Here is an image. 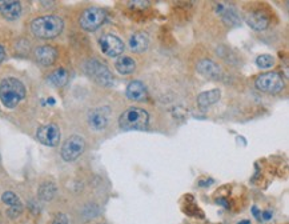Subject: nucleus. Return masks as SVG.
<instances>
[{"instance_id": "obj_11", "label": "nucleus", "mask_w": 289, "mask_h": 224, "mask_svg": "<svg viewBox=\"0 0 289 224\" xmlns=\"http://www.w3.org/2000/svg\"><path fill=\"white\" fill-rule=\"evenodd\" d=\"M0 13L7 20H16L21 15V4L19 1L3 0L0 1Z\"/></svg>"}, {"instance_id": "obj_20", "label": "nucleus", "mask_w": 289, "mask_h": 224, "mask_svg": "<svg viewBox=\"0 0 289 224\" xmlns=\"http://www.w3.org/2000/svg\"><path fill=\"white\" fill-rule=\"evenodd\" d=\"M217 12L221 13V16H223L224 21L225 23H228V24L231 25H236L239 24V17H237V13L235 12V9L233 8H225L223 4H219V7H217Z\"/></svg>"}, {"instance_id": "obj_30", "label": "nucleus", "mask_w": 289, "mask_h": 224, "mask_svg": "<svg viewBox=\"0 0 289 224\" xmlns=\"http://www.w3.org/2000/svg\"><path fill=\"white\" fill-rule=\"evenodd\" d=\"M217 203H219V204H223L224 207H227V208L229 207V206H228L227 202H225V200H224V199H217Z\"/></svg>"}, {"instance_id": "obj_13", "label": "nucleus", "mask_w": 289, "mask_h": 224, "mask_svg": "<svg viewBox=\"0 0 289 224\" xmlns=\"http://www.w3.org/2000/svg\"><path fill=\"white\" fill-rule=\"evenodd\" d=\"M35 58L41 66H51L58 58V51L51 46H40L35 51Z\"/></svg>"}, {"instance_id": "obj_21", "label": "nucleus", "mask_w": 289, "mask_h": 224, "mask_svg": "<svg viewBox=\"0 0 289 224\" xmlns=\"http://www.w3.org/2000/svg\"><path fill=\"white\" fill-rule=\"evenodd\" d=\"M55 195H56V186H55L54 183H43L40 188H39V196H40V199L46 200V202H50V200L54 199Z\"/></svg>"}, {"instance_id": "obj_25", "label": "nucleus", "mask_w": 289, "mask_h": 224, "mask_svg": "<svg viewBox=\"0 0 289 224\" xmlns=\"http://www.w3.org/2000/svg\"><path fill=\"white\" fill-rule=\"evenodd\" d=\"M52 224H68V218L64 214H59V215H56Z\"/></svg>"}, {"instance_id": "obj_14", "label": "nucleus", "mask_w": 289, "mask_h": 224, "mask_svg": "<svg viewBox=\"0 0 289 224\" xmlns=\"http://www.w3.org/2000/svg\"><path fill=\"white\" fill-rule=\"evenodd\" d=\"M247 23L255 31H263L268 27V19L259 11H253V12L247 15Z\"/></svg>"}, {"instance_id": "obj_16", "label": "nucleus", "mask_w": 289, "mask_h": 224, "mask_svg": "<svg viewBox=\"0 0 289 224\" xmlns=\"http://www.w3.org/2000/svg\"><path fill=\"white\" fill-rule=\"evenodd\" d=\"M221 98V91L219 88H215V90H211V91L201 92L200 95L197 96L198 106L202 108H206L212 106V104L217 103Z\"/></svg>"}, {"instance_id": "obj_31", "label": "nucleus", "mask_w": 289, "mask_h": 224, "mask_svg": "<svg viewBox=\"0 0 289 224\" xmlns=\"http://www.w3.org/2000/svg\"><path fill=\"white\" fill-rule=\"evenodd\" d=\"M239 224H251V222H249V220H243V222H240Z\"/></svg>"}, {"instance_id": "obj_7", "label": "nucleus", "mask_w": 289, "mask_h": 224, "mask_svg": "<svg viewBox=\"0 0 289 224\" xmlns=\"http://www.w3.org/2000/svg\"><path fill=\"white\" fill-rule=\"evenodd\" d=\"M84 147H86V143H84L83 137L78 136V135L68 137L62 147L63 160H66V162H74V160H76L83 154Z\"/></svg>"}, {"instance_id": "obj_18", "label": "nucleus", "mask_w": 289, "mask_h": 224, "mask_svg": "<svg viewBox=\"0 0 289 224\" xmlns=\"http://www.w3.org/2000/svg\"><path fill=\"white\" fill-rule=\"evenodd\" d=\"M116 70L119 71L120 74L129 75L132 74L133 71L136 70V63L132 58L129 56H121V58L116 62Z\"/></svg>"}, {"instance_id": "obj_4", "label": "nucleus", "mask_w": 289, "mask_h": 224, "mask_svg": "<svg viewBox=\"0 0 289 224\" xmlns=\"http://www.w3.org/2000/svg\"><path fill=\"white\" fill-rule=\"evenodd\" d=\"M84 68H86L88 76L95 80L96 83L101 84V86H111L113 83V75L111 74V71L99 60H95V59L88 60Z\"/></svg>"}, {"instance_id": "obj_2", "label": "nucleus", "mask_w": 289, "mask_h": 224, "mask_svg": "<svg viewBox=\"0 0 289 224\" xmlns=\"http://www.w3.org/2000/svg\"><path fill=\"white\" fill-rule=\"evenodd\" d=\"M25 96V87L19 79L7 78L0 83V100L7 108L16 107Z\"/></svg>"}, {"instance_id": "obj_5", "label": "nucleus", "mask_w": 289, "mask_h": 224, "mask_svg": "<svg viewBox=\"0 0 289 224\" xmlns=\"http://www.w3.org/2000/svg\"><path fill=\"white\" fill-rule=\"evenodd\" d=\"M105 19H107V15L103 9L92 7L82 13V16L79 19V24L84 31H96L103 25Z\"/></svg>"}, {"instance_id": "obj_6", "label": "nucleus", "mask_w": 289, "mask_h": 224, "mask_svg": "<svg viewBox=\"0 0 289 224\" xmlns=\"http://www.w3.org/2000/svg\"><path fill=\"white\" fill-rule=\"evenodd\" d=\"M284 79L277 72H267L256 79V87L267 94H277L284 88Z\"/></svg>"}, {"instance_id": "obj_22", "label": "nucleus", "mask_w": 289, "mask_h": 224, "mask_svg": "<svg viewBox=\"0 0 289 224\" xmlns=\"http://www.w3.org/2000/svg\"><path fill=\"white\" fill-rule=\"evenodd\" d=\"M256 64L259 68H271L275 64V58L271 55H260L256 59Z\"/></svg>"}, {"instance_id": "obj_8", "label": "nucleus", "mask_w": 289, "mask_h": 224, "mask_svg": "<svg viewBox=\"0 0 289 224\" xmlns=\"http://www.w3.org/2000/svg\"><path fill=\"white\" fill-rule=\"evenodd\" d=\"M37 140L47 147H55L60 141V129L56 124L41 125L37 129Z\"/></svg>"}, {"instance_id": "obj_23", "label": "nucleus", "mask_w": 289, "mask_h": 224, "mask_svg": "<svg viewBox=\"0 0 289 224\" xmlns=\"http://www.w3.org/2000/svg\"><path fill=\"white\" fill-rule=\"evenodd\" d=\"M3 202H4L5 204H8V206H11V207H13V206H19L20 203V199H19V196L16 195V194H13V192L11 191H7L3 194Z\"/></svg>"}, {"instance_id": "obj_26", "label": "nucleus", "mask_w": 289, "mask_h": 224, "mask_svg": "<svg viewBox=\"0 0 289 224\" xmlns=\"http://www.w3.org/2000/svg\"><path fill=\"white\" fill-rule=\"evenodd\" d=\"M148 4H149L148 1H131V3H129V5H131L132 8H141V9L147 8Z\"/></svg>"}, {"instance_id": "obj_17", "label": "nucleus", "mask_w": 289, "mask_h": 224, "mask_svg": "<svg viewBox=\"0 0 289 224\" xmlns=\"http://www.w3.org/2000/svg\"><path fill=\"white\" fill-rule=\"evenodd\" d=\"M127 96L131 100H143L147 96V88L139 80H133L127 87Z\"/></svg>"}, {"instance_id": "obj_19", "label": "nucleus", "mask_w": 289, "mask_h": 224, "mask_svg": "<svg viewBox=\"0 0 289 224\" xmlns=\"http://www.w3.org/2000/svg\"><path fill=\"white\" fill-rule=\"evenodd\" d=\"M68 80V72L64 68H58L48 76V82L55 87H63Z\"/></svg>"}, {"instance_id": "obj_10", "label": "nucleus", "mask_w": 289, "mask_h": 224, "mask_svg": "<svg viewBox=\"0 0 289 224\" xmlns=\"http://www.w3.org/2000/svg\"><path fill=\"white\" fill-rule=\"evenodd\" d=\"M88 124L95 131H101L108 125V108H95L88 113Z\"/></svg>"}, {"instance_id": "obj_29", "label": "nucleus", "mask_w": 289, "mask_h": 224, "mask_svg": "<svg viewBox=\"0 0 289 224\" xmlns=\"http://www.w3.org/2000/svg\"><path fill=\"white\" fill-rule=\"evenodd\" d=\"M252 212H253V215L256 216V218H261V216H260V211L257 210V207H253L252 208Z\"/></svg>"}, {"instance_id": "obj_9", "label": "nucleus", "mask_w": 289, "mask_h": 224, "mask_svg": "<svg viewBox=\"0 0 289 224\" xmlns=\"http://www.w3.org/2000/svg\"><path fill=\"white\" fill-rule=\"evenodd\" d=\"M100 47L104 54L109 58L120 56L124 51V43L115 35H104L100 39Z\"/></svg>"}, {"instance_id": "obj_12", "label": "nucleus", "mask_w": 289, "mask_h": 224, "mask_svg": "<svg viewBox=\"0 0 289 224\" xmlns=\"http://www.w3.org/2000/svg\"><path fill=\"white\" fill-rule=\"evenodd\" d=\"M197 71L201 75H204L205 78L209 79H219L221 76V68L219 64H216L215 62H212L209 59H202L197 63Z\"/></svg>"}, {"instance_id": "obj_24", "label": "nucleus", "mask_w": 289, "mask_h": 224, "mask_svg": "<svg viewBox=\"0 0 289 224\" xmlns=\"http://www.w3.org/2000/svg\"><path fill=\"white\" fill-rule=\"evenodd\" d=\"M21 210H23V206H21V204H19V206H13V207L9 208L8 216L9 218H16V216L21 212Z\"/></svg>"}, {"instance_id": "obj_28", "label": "nucleus", "mask_w": 289, "mask_h": 224, "mask_svg": "<svg viewBox=\"0 0 289 224\" xmlns=\"http://www.w3.org/2000/svg\"><path fill=\"white\" fill-rule=\"evenodd\" d=\"M271 218H272V214H271V212H269V211H264V212H263V219H264V220H269V219H271Z\"/></svg>"}, {"instance_id": "obj_15", "label": "nucleus", "mask_w": 289, "mask_h": 224, "mask_svg": "<svg viewBox=\"0 0 289 224\" xmlns=\"http://www.w3.org/2000/svg\"><path fill=\"white\" fill-rule=\"evenodd\" d=\"M148 36L143 32L133 33L132 36L129 37V48L133 52H144L148 48Z\"/></svg>"}, {"instance_id": "obj_3", "label": "nucleus", "mask_w": 289, "mask_h": 224, "mask_svg": "<svg viewBox=\"0 0 289 224\" xmlns=\"http://www.w3.org/2000/svg\"><path fill=\"white\" fill-rule=\"evenodd\" d=\"M148 113L140 107H131L120 116V127L124 131H143L148 127Z\"/></svg>"}, {"instance_id": "obj_27", "label": "nucleus", "mask_w": 289, "mask_h": 224, "mask_svg": "<svg viewBox=\"0 0 289 224\" xmlns=\"http://www.w3.org/2000/svg\"><path fill=\"white\" fill-rule=\"evenodd\" d=\"M5 56H7V55H5V50H4V47L1 46V44H0V63H3L5 60Z\"/></svg>"}, {"instance_id": "obj_1", "label": "nucleus", "mask_w": 289, "mask_h": 224, "mask_svg": "<svg viewBox=\"0 0 289 224\" xmlns=\"http://www.w3.org/2000/svg\"><path fill=\"white\" fill-rule=\"evenodd\" d=\"M63 27V20L55 15L37 17L31 23V31L39 39H54L62 33Z\"/></svg>"}]
</instances>
